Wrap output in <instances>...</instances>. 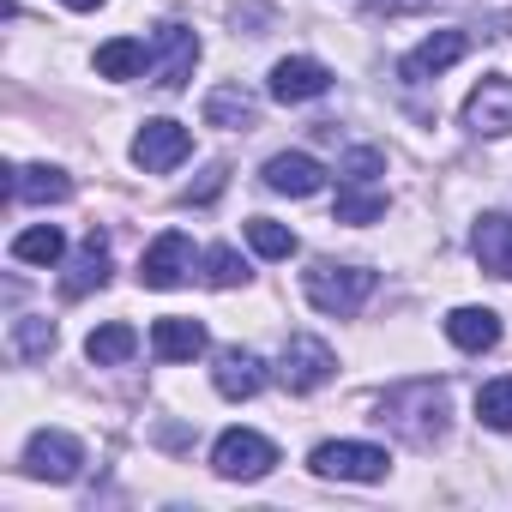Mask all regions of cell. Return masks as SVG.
Here are the masks:
<instances>
[{"label": "cell", "mask_w": 512, "mask_h": 512, "mask_svg": "<svg viewBox=\"0 0 512 512\" xmlns=\"http://www.w3.org/2000/svg\"><path fill=\"white\" fill-rule=\"evenodd\" d=\"M380 428H398L410 446H434L446 434V392L434 380H410V386H392L380 398Z\"/></svg>", "instance_id": "6da1fadb"}, {"label": "cell", "mask_w": 512, "mask_h": 512, "mask_svg": "<svg viewBox=\"0 0 512 512\" xmlns=\"http://www.w3.org/2000/svg\"><path fill=\"white\" fill-rule=\"evenodd\" d=\"M374 272L368 266H338V260H314V272H302V290H308V302L320 308V314H338V320H350L368 296H374Z\"/></svg>", "instance_id": "7a4b0ae2"}, {"label": "cell", "mask_w": 512, "mask_h": 512, "mask_svg": "<svg viewBox=\"0 0 512 512\" xmlns=\"http://www.w3.org/2000/svg\"><path fill=\"white\" fill-rule=\"evenodd\" d=\"M278 464V446L266 434H253V428H229L217 446H211V470L223 482H260L266 470Z\"/></svg>", "instance_id": "3957f363"}, {"label": "cell", "mask_w": 512, "mask_h": 512, "mask_svg": "<svg viewBox=\"0 0 512 512\" xmlns=\"http://www.w3.org/2000/svg\"><path fill=\"white\" fill-rule=\"evenodd\" d=\"M392 458L386 446H362V440H326L314 446V476H338V482H386Z\"/></svg>", "instance_id": "277c9868"}, {"label": "cell", "mask_w": 512, "mask_h": 512, "mask_svg": "<svg viewBox=\"0 0 512 512\" xmlns=\"http://www.w3.org/2000/svg\"><path fill=\"white\" fill-rule=\"evenodd\" d=\"M187 151H193V133H187L181 121H169V115H157V121H145V127L133 133V163H139L145 175H163V169L187 163Z\"/></svg>", "instance_id": "5b68a950"}, {"label": "cell", "mask_w": 512, "mask_h": 512, "mask_svg": "<svg viewBox=\"0 0 512 512\" xmlns=\"http://www.w3.org/2000/svg\"><path fill=\"white\" fill-rule=\"evenodd\" d=\"M187 278H193V241H187L181 229L157 235V241L145 247V260H139V284H145V290H181Z\"/></svg>", "instance_id": "8992f818"}, {"label": "cell", "mask_w": 512, "mask_h": 512, "mask_svg": "<svg viewBox=\"0 0 512 512\" xmlns=\"http://www.w3.org/2000/svg\"><path fill=\"white\" fill-rule=\"evenodd\" d=\"M470 55V31H434L428 43H416L404 61H398V79L404 85H428V79H440L446 67H458Z\"/></svg>", "instance_id": "52a82bcc"}, {"label": "cell", "mask_w": 512, "mask_h": 512, "mask_svg": "<svg viewBox=\"0 0 512 512\" xmlns=\"http://www.w3.org/2000/svg\"><path fill=\"white\" fill-rule=\"evenodd\" d=\"M79 464H85V446H79L73 434H61V428H43V434H31V446H25V470H31L37 482H73Z\"/></svg>", "instance_id": "ba28073f"}, {"label": "cell", "mask_w": 512, "mask_h": 512, "mask_svg": "<svg viewBox=\"0 0 512 512\" xmlns=\"http://www.w3.org/2000/svg\"><path fill=\"white\" fill-rule=\"evenodd\" d=\"M332 368H338L332 344H320V338H290V344H284V362H278V380H284L290 392H314V386L332 380Z\"/></svg>", "instance_id": "9c48e42d"}, {"label": "cell", "mask_w": 512, "mask_h": 512, "mask_svg": "<svg viewBox=\"0 0 512 512\" xmlns=\"http://www.w3.org/2000/svg\"><path fill=\"white\" fill-rule=\"evenodd\" d=\"M193 61H199V37L187 25H163L157 31V91H187Z\"/></svg>", "instance_id": "30bf717a"}, {"label": "cell", "mask_w": 512, "mask_h": 512, "mask_svg": "<svg viewBox=\"0 0 512 512\" xmlns=\"http://www.w3.org/2000/svg\"><path fill=\"white\" fill-rule=\"evenodd\" d=\"M464 121H470V133H488V139L512 133V79H500V73L482 79L464 103Z\"/></svg>", "instance_id": "8fae6325"}, {"label": "cell", "mask_w": 512, "mask_h": 512, "mask_svg": "<svg viewBox=\"0 0 512 512\" xmlns=\"http://www.w3.org/2000/svg\"><path fill=\"white\" fill-rule=\"evenodd\" d=\"M470 247H476V260H482L488 278H506L512 284V217L506 211H482Z\"/></svg>", "instance_id": "7c38bea8"}, {"label": "cell", "mask_w": 512, "mask_h": 512, "mask_svg": "<svg viewBox=\"0 0 512 512\" xmlns=\"http://www.w3.org/2000/svg\"><path fill=\"white\" fill-rule=\"evenodd\" d=\"M326 91H332V73H326L320 61H308V55L272 67V97H278V103H314V97H326Z\"/></svg>", "instance_id": "4fadbf2b"}, {"label": "cell", "mask_w": 512, "mask_h": 512, "mask_svg": "<svg viewBox=\"0 0 512 512\" xmlns=\"http://www.w3.org/2000/svg\"><path fill=\"white\" fill-rule=\"evenodd\" d=\"M103 284H109V241L91 229V235H85V247L73 253L67 278H61V296H67V302H79V296H91V290H103Z\"/></svg>", "instance_id": "5bb4252c"}, {"label": "cell", "mask_w": 512, "mask_h": 512, "mask_svg": "<svg viewBox=\"0 0 512 512\" xmlns=\"http://www.w3.org/2000/svg\"><path fill=\"white\" fill-rule=\"evenodd\" d=\"M266 187H272V193H290V199H308V193L326 187V169H320L308 151H278V157L266 163Z\"/></svg>", "instance_id": "9a60e30c"}, {"label": "cell", "mask_w": 512, "mask_h": 512, "mask_svg": "<svg viewBox=\"0 0 512 512\" xmlns=\"http://www.w3.org/2000/svg\"><path fill=\"white\" fill-rule=\"evenodd\" d=\"M211 386H217L223 398H253V392L266 386V362L253 356V350H223L217 368H211Z\"/></svg>", "instance_id": "2e32d148"}, {"label": "cell", "mask_w": 512, "mask_h": 512, "mask_svg": "<svg viewBox=\"0 0 512 512\" xmlns=\"http://www.w3.org/2000/svg\"><path fill=\"white\" fill-rule=\"evenodd\" d=\"M7 175H13L7 193L25 199V205H61V199H73V175H61V169H49V163H37V169H7Z\"/></svg>", "instance_id": "e0dca14e"}, {"label": "cell", "mask_w": 512, "mask_h": 512, "mask_svg": "<svg viewBox=\"0 0 512 512\" xmlns=\"http://www.w3.org/2000/svg\"><path fill=\"white\" fill-rule=\"evenodd\" d=\"M151 350H157V362H193L205 350V326L187 320V314H169V320L151 326Z\"/></svg>", "instance_id": "ac0fdd59"}, {"label": "cell", "mask_w": 512, "mask_h": 512, "mask_svg": "<svg viewBox=\"0 0 512 512\" xmlns=\"http://www.w3.org/2000/svg\"><path fill=\"white\" fill-rule=\"evenodd\" d=\"M446 338L458 344V350H494L500 344V314L494 308H452L446 314Z\"/></svg>", "instance_id": "d6986e66"}, {"label": "cell", "mask_w": 512, "mask_h": 512, "mask_svg": "<svg viewBox=\"0 0 512 512\" xmlns=\"http://www.w3.org/2000/svg\"><path fill=\"white\" fill-rule=\"evenodd\" d=\"M205 121H211V127H235V133H247L253 121H260V109H253V97H247L241 85H217V91L205 97Z\"/></svg>", "instance_id": "ffe728a7"}, {"label": "cell", "mask_w": 512, "mask_h": 512, "mask_svg": "<svg viewBox=\"0 0 512 512\" xmlns=\"http://www.w3.org/2000/svg\"><path fill=\"white\" fill-rule=\"evenodd\" d=\"M133 350H139V332H133L127 320H109V326H97V332L85 338V356H91L97 368H121Z\"/></svg>", "instance_id": "44dd1931"}, {"label": "cell", "mask_w": 512, "mask_h": 512, "mask_svg": "<svg viewBox=\"0 0 512 512\" xmlns=\"http://www.w3.org/2000/svg\"><path fill=\"white\" fill-rule=\"evenodd\" d=\"M61 253H67V235H61L55 223H37V229L13 235V260H19V266H55Z\"/></svg>", "instance_id": "7402d4cb"}, {"label": "cell", "mask_w": 512, "mask_h": 512, "mask_svg": "<svg viewBox=\"0 0 512 512\" xmlns=\"http://www.w3.org/2000/svg\"><path fill=\"white\" fill-rule=\"evenodd\" d=\"M374 217H386V193H374L368 181H344L332 223H374Z\"/></svg>", "instance_id": "603a6c76"}, {"label": "cell", "mask_w": 512, "mask_h": 512, "mask_svg": "<svg viewBox=\"0 0 512 512\" xmlns=\"http://www.w3.org/2000/svg\"><path fill=\"white\" fill-rule=\"evenodd\" d=\"M97 73H103V79H139V73H145V43H133V37L103 43V49H97Z\"/></svg>", "instance_id": "cb8c5ba5"}, {"label": "cell", "mask_w": 512, "mask_h": 512, "mask_svg": "<svg viewBox=\"0 0 512 512\" xmlns=\"http://www.w3.org/2000/svg\"><path fill=\"white\" fill-rule=\"evenodd\" d=\"M476 416H482L488 428L512 434V374H500V380H488V386L476 392Z\"/></svg>", "instance_id": "d4e9b609"}, {"label": "cell", "mask_w": 512, "mask_h": 512, "mask_svg": "<svg viewBox=\"0 0 512 512\" xmlns=\"http://www.w3.org/2000/svg\"><path fill=\"white\" fill-rule=\"evenodd\" d=\"M247 241H253V253H260V260H290V253H296V235H290L284 223H272V217H253V223H247Z\"/></svg>", "instance_id": "484cf974"}, {"label": "cell", "mask_w": 512, "mask_h": 512, "mask_svg": "<svg viewBox=\"0 0 512 512\" xmlns=\"http://www.w3.org/2000/svg\"><path fill=\"white\" fill-rule=\"evenodd\" d=\"M13 350H19L25 362H37V356H49V350H55V320H37V314H25V320H13Z\"/></svg>", "instance_id": "4316f807"}, {"label": "cell", "mask_w": 512, "mask_h": 512, "mask_svg": "<svg viewBox=\"0 0 512 512\" xmlns=\"http://www.w3.org/2000/svg\"><path fill=\"white\" fill-rule=\"evenodd\" d=\"M205 278L217 284V290H235V284H247V260L235 247H211L205 253Z\"/></svg>", "instance_id": "83f0119b"}, {"label": "cell", "mask_w": 512, "mask_h": 512, "mask_svg": "<svg viewBox=\"0 0 512 512\" xmlns=\"http://www.w3.org/2000/svg\"><path fill=\"white\" fill-rule=\"evenodd\" d=\"M380 169H386V157H380L374 145H356V151L344 157V181H374Z\"/></svg>", "instance_id": "f1b7e54d"}, {"label": "cell", "mask_w": 512, "mask_h": 512, "mask_svg": "<svg viewBox=\"0 0 512 512\" xmlns=\"http://www.w3.org/2000/svg\"><path fill=\"white\" fill-rule=\"evenodd\" d=\"M223 181H229V169H223V163H211V169H205V181H199V187H187L181 199H187V205H211V199L223 193Z\"/></svg>", "instance_id": "f546056e"}, {"label": "cell", "mask_w": 512, "mask_h": 512, "mask_svg": "<svg viewBox=\"0 0 512 512\" xmlns=\"http://www.w3.org/2000/svg\"><path fill=\"white\" fill-rule=\"evenodd\" d=\"M434 0H368V13L374 19H404V13H428Z\"/></svg>", "instance_id": "4dcf8cb0"}, {"label": "cell", "mask_w": 512, "mask_h": 512, "mask_svg": "<svg viewBox=\"0 0 512 512\" xmlns=\"http://www.w3.org/2000/svg\"><path fill=\"white\" fill-rule=\"evenodd\" d=\"M61 7H73V13H97L103 0H61Z\"/></svg>", "instance_id": "1f68e13d"}]
</instances>
